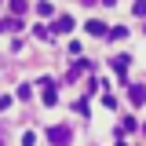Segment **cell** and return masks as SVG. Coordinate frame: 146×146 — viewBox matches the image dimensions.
<instances>
[{
  "label": "cell",
  "mask_w": 146,
  "mask_h": 146,
  "mask_svg": "<svg viewBox=\"0 0 146 146\" xmlns=\"http://www.w3.org/2000/svg\"><path fill=\"white\" fill-rule=\"evenodd\" d=\"M128 62H131L128 55H117V58H113V70H117V73H124V70H128Z\"/></svg>",
  "instance_id": "obj_4"
},
{
  "label": "cell",
  "mask_w": 146,
  "mask_h": 146,
  "mask_svg": "<svg viewBox=\"0 0 146 146\" xmlns=\"http://www.w3.org/2000/svg\"><path fill=\"white\" fill-rule=\"evenodd\" d=\"M22 146H36V135H33V131H26V135H22Z\"/></svg>",
  "instance_id": "obj_6"
},
{
  "label": "cell",
  "mask_w": 146,
  "mask_h": 146,
  "mask_svg": "<svg viewBox=\"0 0 146 146\" xmlns=\"http://www.w3.org/2000/svg\"><path fill=\"white\" fill-rule=\"evenodd\" d=\"M70 29H73V18L70 15H62L58 22H55V33H70Z\"/></svg>",
  "instance_id": "obj_2"
},
{
  "label": "cell",
  "mask_w": 146,
  "mask_h": 146,
  "mask_svg": "<svg viewBox=\"0 0 146 146\" xmlns=\"http://www.w3.org/2000/svg\"><path fill=\"white\" fill-rule=\"evenodd\" d=\"M84 29H88L91 36H102V33H106V26H102L99 18H91V22H88V26H84Z\"/></svg>",
  "instance_id": "obj_3"
},
{
  "label": "cell",
  "mask_w": 146,
  "mask_h": 146,
  "mask_svg": "<svg viewBox=\"0 0 146 146\" xmlns=\"http://www.w3.org/2000/svg\"><path fill=\"white\" fill-rule=\"evenodd\" d=\"M48 139H51L55 146H66V143H70V128H51V131H48Z\"/></svg>",
  "instance_id": "obj_1"
},
{
  "label": "cell",
  "mask_w": 146,
  "mask_h": 146,
  "mask_svg": "<svg viewBox=\"0 0 146 146\" xmlns=\"http://www.w3.org/2000/svg\"><path fill=\"white\" fill-rule=\"evenodd\" d=\"M110 36H113V40H121V36H128V29H124V26H113V29H110Z\"/></svg>",
  "instance_id": "obj_5"
}]
</instances>
